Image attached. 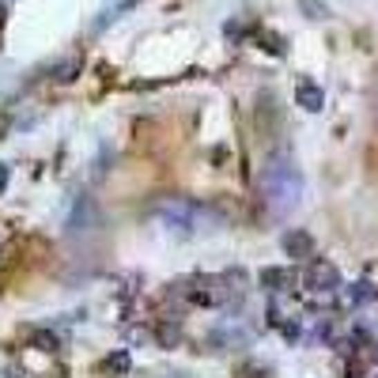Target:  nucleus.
<instances>
[{
	"label": "nucleus",
	"instance_id": "obj_7",
	"mask_svg": "<svg viewBox=\"0 0 378 378\" xmlns=\"http://www.w3.org/2000/svg\"><path fill=\"white\" fill-rule=\"evenodd\" d=\"M212 341H216V344H243V341H246V333H243V329H227V325H220V329L212 333Z\"/></svg>",
	"mask_w": 378,
	"mask_h": 378
},
{
	"label": "nucleus",
	"instance_id": "obj_9",
	"mask_svg": "<svg viewBox=\"0 0 378 378\" xmlns=\"http://www.w3.org/2000/svg\"><path fill=\"white\" fill-rule=\"evenodd\" d=\"M106 371L110 375H125L129 371V356H125V352H114V356L106 359Z\"/></svg>",
	"mask_w": 378,
	"mask_h": 378
},
{
	"label": "nucleus",
	"instance_id": "obj_6",
	"mask_svg": "<svg viewBox=\"0 0 378 378\" xmlns=\"http://www.w3.org/2000/svg\"><path fill=\"white\" fill-rule=\"evenodd\" d=\"M261 284L269 287V292H284V287L292 284V272H287V269H265L261 272Z\"/></svg>",
	"mask_w": 378,
	"mask_h": 378
},
{
	"label": "nucleus",
	"instance_id": "obj_4",
	"mask_svg": "<svg viewBox=\"0 0 378 378\" xmlns=\"http://www.w3.org/2000/svg\"><path fill=\"white\" fill-rule=\"evenodd\" d=\"M284 254L307 261V257H314V238H310L307 231H287L284 235Z\"/></svg>",
	"mask_w": 378,
	"mask_h": 378
},
{
	"label": "nucleus",
	"instance_id": "obj_10",
	"mask_svg": "<svg viewBox=\"0 0 378 378\" xmlns=\"http://www.w3.org/2000/svg\"><path fill=\"white\" fill-rule=\"evenodd\" d=\"M4 186H8V167H0V193H4Z\"/></svg>",
	"mask_w": 378,
	"mask_h": 378
},
{
	"label": "nucleus",
	"instance_id": "obj_5",
	"mask_svg": "<svg viewBox=\"0 0 378 378\" xmlns=\"http://www.w3.org/2000/svg\"><path fill=\"white\" fill-rule=\"evenodd\" d=\"M295 99H299L303 110H321V102H325V95H321L318 84H310V79H299V87H295Z\"/></svg>",
	"mask_w": 378,
	"mask_h": 378
},
{
	"label": "nucleus",
	"instance_id": "obj_2",
	"mask_svg": "<svg viewBox=\"0 0 378 378\" xmlns=\"http://www.w3.org/2000/svg\"><path fill=\"white\" fill-rule=\"evenodd\" d=\"M155 216H159V223H163L171 235H197V231H205L200 223L208 220L205 208L193 205V200H186V197H167V200H159V205H155Z\"/></svg>",
	"mask_w": 378,
	"mask_h": 378
},
{
	"label": "nucleus",
	"instance_id": "obj_1",
	"mask_svg": "<svg viewBox=\"0 0 378 378\" xmlns=\"http://www.w3.org/2000/svg\"><path fill=\"white\" fill-rule=\"evenodd\" d=\"M257 186H261L265 200H269L276 212H292V208L303 200V174H299V167H295L292 159H284V155L269 159V163L261 167Z\"/></svg>",
	"mask_w": 378,
	"mask_h": 378
},
{
	"label": "nucleus",
	"instance_id": "obj_8",
	"mask_svg": "<svg viewBox=\"0 0 378 378\" xmlns=\"http://www.w3.org/2000/svg\"><path fill=\"white\" fill-rule=\"evenodd\" d=\"M371 284H363V280H359V284H352V292H348V303H356V307H359V303H367V299H371Z\"/></svg>",
	"mask_w": 378,
	"mask_h": 378
},
{
	"label": "nucleus",
	"instance_id": "obj_3",
	"mask_svg": "<svg viewBox=\"0 0 378 378\" xmlns=\"http://www.w3.org/2000/svg\"><path fill=\"white\" fill-rule=\"evenodd\" d=\"M307 284L314 287V292H333V287H341V272L329 261H314L307 269Z\"/></svg>",
	"mask_w": 378,
	"mask_h": 378
}]
</instances>
